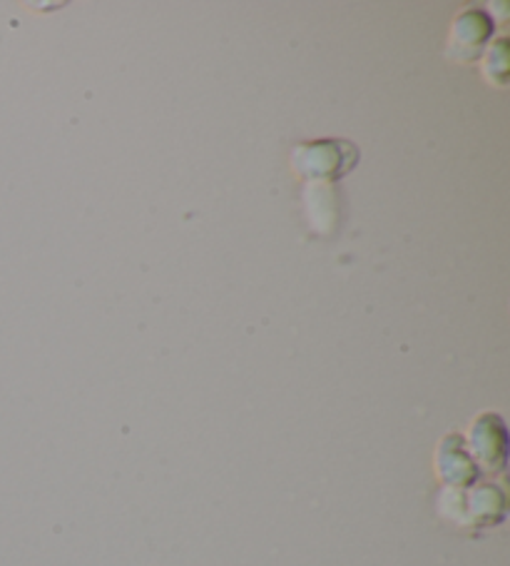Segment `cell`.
I'll list each match as a JSON object with an SVG mask.
<instances>
[{
  "instance_id": "obj_2",
  "label": "cell",
  "mask_w": 510,
  "mask_h": 566,
  "mask_svg": "<svg viewBox=\"0 0 510 566\" xmlns=\"http://www.w3.org/2000/svg\"><path fill=\"white\" fill-rule=\"evenodd\" d=\"M490 31H493V23L488 21L486 13L480 11H468L464 18H458L454 41L456 51L464 53L466 57H476L480 48L488 41Z\"/></svg>"
},
{
  "instance_id": "obj_1",
  "label": "cell",
  "mask_w": 510,
  "mask_h": 566,
  "mask_svg": "<svg viewBox=\"0 0 510 566\" xmlns=\"http://www.w3.org/2000/svg\"><path fill=\"white\" fill-rule=\"evenodd\" d=\"M357 163V148L347 143H311L294 153V168L304 178L337 180Z\"/></svg>"
}]
</instances>
